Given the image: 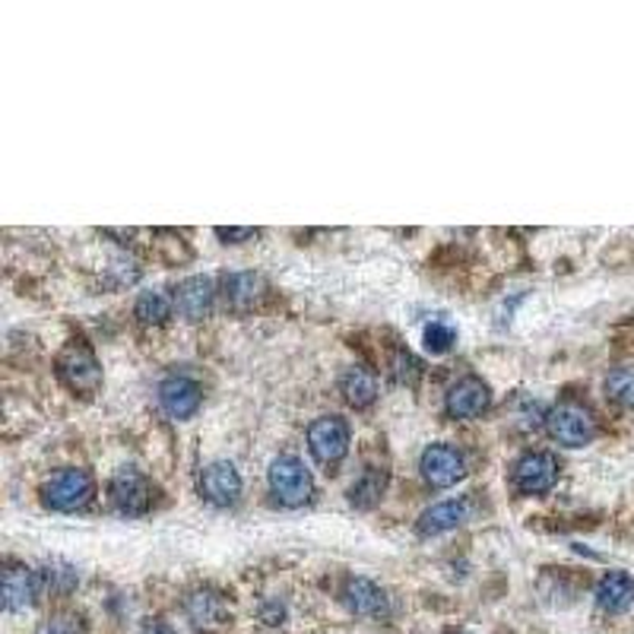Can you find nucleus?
<instances>
[{"label":"nucleus","mask_w":634,"mask_h":634,"mask_svg":"<svg viewBox=\"0 0 634 634\" xmlns=\"http://www.w3.org/2000/svg\"><path fill=\"white\" fill-rule=\"evenodd\" d=\"M58 378L67 388L82 397H92L103 388V365L96 359V352L82 340H70L58 355Z\"/></svg>","instance_id":"nucleus-1"},{"label":"nucleus","mask_w":634,"mask_h":634,"mask_svg":"<svg viewBox=\"0 0 634 634\" xmlns=\"http://www.w3.org/2000/svg\"><path fill=\"white\" fill-rule=\"evenodd\" d=\"M41 495H45V505H48L51 511L74 514L92 501V495H96V479H92V472L89 470L70 467V470L55 472V476L45 482Z\"/></svg>","instance_id":"nucleus-2"},{"label":"nucleus","mask_w":634,"mask_h":634,"mask_svg":"<svg viewBox=\"0 0 634 634\" xmlns=\"http://www.w3.org/2000/svg\"><path fill=\"white\" fill-rule=\"evenodd\" d=\"M266 479H270L273 498L280 505H286V508H302L314 495V479H311V472L305 470V464L299 457H276L270 464Z\"/></svg>","instance_id":"nucleus-3"},{"label":"nucleus","mask_w":634,"mask_h":634,"mask_svg":"<svg viewBox=\"0 0 634 634\" xmlns=\"http://www.w3.org/2000/svg\"><path fill=\"white\" fill-rule=\"evenodd\" d=\"M546 431H549V438L558 441L562 448H584V445H591L596 435V422L591 410H584L581 403H574V400H565V403H558L553 410L546 412Z\"/></svg>","instance_id":"nucleus-4"},{"label":"nucleus","mask_w":634,"mask_h":634,"mask_svg":"<svg viewBox=\"0 0 634 634\" xmlns=\"http://www.w3.org/2000/svg\"><path fill=\"white\" fill-rule=\"evenodd\" d=\"M308 450L321 467H336L349 450V426L340 416H321L308 429Z\"/></svg>","instance_id":"nucleus-5"},{"label":"nucleus","mask_w":634,"mask_h":634,"mask_svg":"<svg viewBox=\"0 0 634 634\" xmlns=\"http://www.w3.org/2000/svg\"><path fill=\"white\" fill-rule=\"evenodd\" d=\"M108 495H111L115 511L124 517H140L153 508V482L134 467H124L111 476Z\"/></svg>","instance_id":"nucleus-6"},{"label":"nucleus","mask_w":634,"mask_h":634,"mask_svg":"<svg viewBox=\"0 0 634 634\" xmlns=\"http://www.w3.org/2000/svg\"><path fill=\"white\" fill-rule=\"evenodd\" d=\"M558 479V460L546 450H530L524 453L511 470L514 489L520 495H543L549 491Z\"/></svg>","instance_id":"nucleus-7"},{"label":"nucleus","mask_w":634,"mask_h":634,"mask_svg":"<svg viewBox=\"0 0 634 634\" xmlns=\"http://www.w3.org/2000/svg\"><path fill=\"white\" fill-rule=\"evenodd\" d=\"M419 470L426 476V482L435 489H450L467 476V460L453 445H431L422 450Z\"/></svg>","instance_id":"nucleus-8"},{"label":"nucleus","mask_w":634,"mask_h":634,"mask_svg":"<svg viewBox=\"0 0 634 634\" xmlns=\"http://www.w3.org/2000/svg\"><path fill=\"white\" fill-rule=\"evenodd\" d=\"M201 491H204V498L209 505L228 508L242 495V476H238V470L228 460H213L201 472Z\"/></svg>","instance_id":"nucleus-9"},{"label":"nucleus","mask_w":634,"mask_h":634,"mask_svg":"<svg viewBox=\"0 0 634 634\" xmlns=\"http://www.w3.org/2000/svg\"><path fill=\"white\" fill-rule=\"evenodd\" d=\"M491 407V390L479 378H464L448 390L445 397V412L450 419H476Z\"/></svg>","instance_id":"nucleus-10"},{"label":"nucleus","mask_w":634,"mask_h":634,"mask_svg":"<svg viewBox=\"0 0 634 634\" xmlns=\"http://www.w3.org/2000/svg\"><path fill=\"white\" fill-rule=\"evenodd\" d=\"M213 299H216V286L209 276H187L185 283H178V289H175V311L185 321L197 324V321L209 318Z\"/></svg>","instance_id":"nucleus-11"},{"label":"nucleus","mask_w":634,"mask_h":634,"mask_svg":"<svg viewBox=\"0 0 634 634\" xmlns=\"http://www.w3.org/2000/svg\"><path fill=\"white\" fill-rule=\"evenodd\" d=\"M266 295V280L261 273H228L223 276V302L228 311L245 314L261 305Z\"/></svg>","instance_id":"nucleus-12"},{"label":"nucleus","mask_w":634,"mask_h":634,"mask_svg":"<svg viewBox=\"0 0 634 634\" xmlns=\"http://www.w3.org/2000/svg\"><path fill=\"white\" fill-rule=\"evenodd\" d=\"M159 403L172 419H191L194 412L201 410L204 393L191 378H165L159 384Z\"/></svg>","instance_id":"nucleus-13"},{"label":"nucleus","mask_w":634,"mask_h":634,"mask_svg":"<svg viewBox=\"0 0 634 634\" xmlns=\"http://www.w3.org/2000/svg\"><path fill=\"white\" fill-rule=\"evenodd\" d=\"M343 603L349 606V613L365 615V618H384L390 613L388 596L378 584H371L365 577H352L343 587Z\"/></svg>","instance_id":"nucleus-14"},{"label":"nucleus","mask_w":634,"mask_h":634,"mask_svg":"<svg viewBox=\"0 0 634 634\" xmlns=\"http://www.w3.org/2000/svg\"><path fill=\"white\" fill-rule=\"evenodd\" d=\"M3 596H7V609L10 613H22L36 603L39 594V574L26 565H10L3 574Z\"/></svg>","instance_id":"nucleus-15"},{"label":"nucleus","mask_w":634,"mask_h":634,"mask_svg":"<svg viewBox=\"0 0 634 634\" xmlns=\"http://www.w3.org/2000/svg\"><path fill=\"white\" fill-rule=\"evenodd\" d=\"M634 603V577L625 572H609L596 584V606L603 613H625Z\"/></svg>","instance_id":"nucleus-16"},{"label":"nucleus","mask_w":634,"mask_h":634,"mask_svg":"<svg viewBox=\"0 0 634 634\" xmlns=\"http://www.w3.org/2000/svg\"><path fill=\"white\" fill-rule=\"evenodd\" d=\"M187 615L201 632H216L225 625V599L216 591H197L187 596Z\"/></svg>","instance_id":"nucleus-17"},{"label":"nucleus","mask_w":634,"mask_h":634,"mask_svg":"<svg viewBox=\"0 0 634 634\" xmlns=\"http://www.w3.org/2000/svg\"><path fill=\"white\" fill-rule=\"evenodd\" d=\"M464 520H467V501H438L422 511L416 530L422 536H441V533L457 530Z\"/></svg>","instance_id":"nucleus-18"},{"label":"nucleus","mask_w":634,"mask_h":634,"mask_svg":"<svg viewBox=\"0 0 634 634\" xmlns=\"http://www.w3.org/2000/svg\"><path fill=\"white\" fill-rule=\"evenodd\" d=\"M340 393H343V400H347L349 407L365 410V407H371L378 400V378L369 369H362V365H349L343 371V378H340Z\"/></svg>","instance_id":"nucleus-19"},{"label":"nucleus","mask_w":634,"mask_h":634,"mask_svg":"<svg viewBox=\"0 0 634 634\" xmlns=\"http://www.w3.org/2000/svg\"><path fill=\"white\" fill-rule=\"evenodd\" d=\"M172 308H175V299H168L159 289H146V292H140V299H137L134 314L140 318V324H156L159 328V324H165L172 318Z\"/></svg>","instance_id":"nucleus-20"},{"label":"nucleus","mask_w":634,"mask_h":634,"mask_svg":"<svg viewBox=\"0 0 634 634\" xmlns=\"http://www.w3.org/2000/svg\"><path fill=\"white\" fill-rule=\"evenodd\" d=\"M388 486V476L384 470H365L355 482H352V489H349V501L352 505H359V508H371L378 498H381V491Z\"/></svg>","instance_id":"nucleus-21"},{"label":"nucleus","mask_w":634,"mask_h":634,"mask_svg":"<svg viewBox=\"0 0 634 634\" xmlns=\"http://www.w3.org/2000/svg\"><path fill=\"white\" fill-rule=\"evenodd\" d=\"M39 574V594H67V591H74L77 587V572L70 568V565H45Z\"/></svg>","instance_id":"nucleus-22"},{"label":"nucleus","mask_w":634,"mask_h":634,"mask_svg":"<svg viewBox=\"0 0 634 634\" xmlns=\"http://www.w3.org/2000/svg\"><path fill=\"white\" fill-rule=\"evenodd\" d=\"M606 397L615 400L618 407H634V365H622V369L609 371L606 378Z\"/></svg>","instance_id":"nucleus-23"},{"label":"nucleus","mask_w":634,"mask_h":634,"mask_svg":"<svg viewBox=\"0 0 634 634\" xmlns=\"http://www.w3.org/2000/svg\"><path fill=\"white\" fill-rule=\"evenodd\" d=\"M422 340H426V349H429V352L441 355V352H448V349L457 343V330L450 328L448 321H431L426 333H422Z\"/></svg>","instance_id":"nucleus-24"},{"label":"nucleus","mask_w":634,"mask_h":634,"mask_svg":"<svg viewBox=\"0 0 634 634\" xmlns=\"http://www.w3.org/2000/svg\"><path fill=\"white\" fill-rule=\"evenodd\" d=\"M36 634H82V618L74 613H61L45 618Z\"/></svg>","instance_id":"nucleus-25"},{"label":"nucleus","mask_w":634,"mask_h":634,"mask_svg":"<svg viewBox=\"0 0 634 634\" xmlns=\"http://www.w3.org/2000/svg\"><path fill=\"white\" fill-rule=\"evenodd\" d=\"M390 369H393V378H397L400 384H412V381H416V374H419V362L412 359V352L400 349V352L393 355Z\"/></svg>","instance_id":"nucleus-26"},{"label":"nucleus","mask_w":634,"mask_h":634,"mask_svg":"<svg viewBox=\"0 0 634 634\" xmlns=\"http://www.w3.org/2000/svg\"><path fill=\"white\" fill-rule=\"evenodd\" d=\"M216 235L225 238V245H238L247 238H257V228H216Z\"/></svg>","instance_id":"nucleus-27"},{"label":"nucleus","mask_w":634,"mask_h":634,"mask_svg":"<svg viewBox=\"0 0 634 634\" xmlns=\"http://www.w3.org/2000/svg\"><path fill=\"white\" fill-rule=\"evenodd\" d=\"M144 634H175V628H172V625H165V622H159V618H156V622H146Z\"/></svg>","instance_id":"nucleus-28"},{"label":"nucleus","mask_w":634,"mask_h":634,"mask_svg":"<svg viewBox=\"0 0 634 634\" xmlns=\"http://www.w3.org/2000/svg\"><path fill=\"white\" fill-rule=\"evenodd\" d=\"M457 634H467V632H457Z\"/></svg>","instance_id":"nucleus-29"}]
</instances>
